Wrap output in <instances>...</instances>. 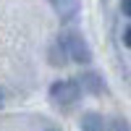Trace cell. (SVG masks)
<instances>
[{"instance_id": "6da1fadb", "label": "cell", "mask_w": 131, "mask_h": 131, "mask_svg": "<svg viewBox=\"0 0 131 131\" xmlns=\"http://www.w3.org/2000/svg\"><path fill=\"white\" fill-rule=\"evenodd\" d=\"M52 100L60 102V105H71L76 97H79V86H76L73 81H58L55 86H52Z\"/></svg>"}, {"instance_id": "7a4b0ae2", "label": "cell", "mask_w": 131, "mask_h": 131, "mask_svg": "<svg viewBox=\"0 0 131 131\" xmlns=\"http://www.w3.org/2000/svg\"><path fill=\"white\" fill-rule=\"evenodd\" d=\"M66 50L73 55V60H79V63H86L89 60V52H86V47H84V42L79 39V37H66Z\"/></svg>"}, {"instance_id": "3957f363", "label": "cell", "mask_w": 131, "mask_h": 131, "mask_svg": "<svg viewBox=\"0 0 131 131\" xmlns=\"http://www.w3.org/2000/svg\"><path fill=\"white\" fill-rule=\"evenodd\" d=\"M81 128L84 131H102V118L94 115V113H86L81 118Z\"/></svg>"}, {"instance_id": "277c9868", "label": "cell", "mask_w": 131, "mask_h": 131, "mask_svg": "<svg viewBox=\"0 0 131 131\" xmlns=\"http://www.w3.org/2000/svg\"><path fill=\"white\" fill-rule=\"evenodd\" d=\"M123 13L131 16V0H123Z\"/></svg>"}, {"instance_id": "5b68a950", "label": "cell", "mask_w": 131, "mask_h": 131, "mask_svg": "<svg viewBox=\"0 0 131 131\" xmlns=\"http://www.w3.org/2000/svg\"><path fill=\"white\" fill-rule=\"evenodd\" d=\"M123 42H126V45H128V47H131V26H128V29H126V34H123Z\"/></svg>"}, {"instance_id": "8992f818", "label": "cell", "mask_w": 131, "mask_h": 131, "mask_svg": "<svg viewBox=\"0 0 131 131\" xmlns=\"http://www.w3.org/2000/svg\"><path fill=\"white\" fill-rule=\"evenodd\" d=\"M0 102H3V92H0Z\"/></svg>"}]
</instances>
